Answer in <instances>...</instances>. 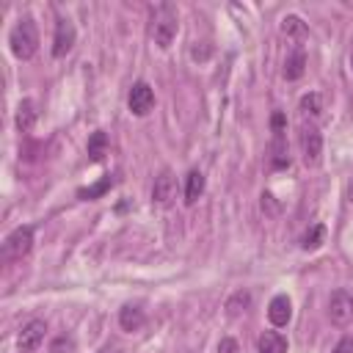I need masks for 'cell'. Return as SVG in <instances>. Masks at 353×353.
<instances>
[{
    "label": "cell",
    "instance_id": "obj_9",
    "mask_svg": "<svg viewBox=\"0 0 353 353\" xmlns=\"http://www.w3.org/2000/svg\"><path fill=\"white\" fill-rule=\"evenodd\" d=\"M74 39H77V33H74V25L66 19V17H61L58 22H55V36H52V55L55 58H63L72 47H74Z\"/></svg>",
    "mask_w": 353,
    "mask_h": 353
},
{
    "label": "cell",
    "instance_id": "obj_14",
    "mask_svg": "<svg viewBox=\"0 0 353 353\" xmlns=\"http://www.w3.org/2000/svg\"><path fill=\"white\" fill-rule=\"evenodd\" d=\"M204 185H207L204 174L199 168H193L188 174V179H185V204H196L201 199V193H204Z\"/></svg>",
    "mask_w": 353,
    "mask_h": 353
},
{
    "label": "cell",
    "instance_id": "obj_11",
    "mask_svg": "<svg viewBox=\"0 0 353 353\" xmlns=\"http://www.w3.org/2000/svg\"><path fill=\"white\" fill-rule=\"evenodd\" d=\"M298 110H301V116H303L306 121H312V124H314V121L323 116V110H325V108H323V97H320L317 91L303 94V97H301V102H298Z\"/></svg>",
    "mask_w": 353,
    "mask_h": 353
},
{
    "label": "cell",
    "instance_id": "obj_2",
    "mask_svg": "<svg viewBox=\"0 0 353 353\" xmlns=\"http://www.w3.org/2000/svg\"><path fill=\"white\" fill-rule=\"evenodd\" d=\"M8 44H11V52L19 58V61H30L39 50V30H36V22L30 17H22L11 36H8Z\"/></svg>",
    "mask_w": 353,
    "mask_h": 353
},
{
    "label": "cell",
    "instance_id": "obj_22",
    "mask_svg": "<svg viewBox=\"0 0 353 353\" xmlns=\"http://www.w3.org/2000/svg\"><path fill=\"white\" fill-rule=\"evenodd\" d=\"M105 154H108V135H105L102 130H97V132L88 138V157H91L94 163H99Z\"/></svg>",
    "mask_w": 353,
    "mask_h": 353
},
{
    "label": "cell",
    "instance_id": "obj_6",
    "mask_svg": "<svg viewBox=\"0 0 353 353\" xmlns=\"http://www.w3.org/2000/svg\"><path fill=\"white\" fill-rule=\"evenodd\" d=\"M127 108H130L132 116H146L154 108V91H152V85L143 83V80H138L130 88V94H127Z\"/></svg>",
    "mask_w": 353,
    "mask_h": 353
},
{
    "label": "cell",
    "instance_id": "obj_28",
    "mask_svg": "<svg viewBox=\"0 0 353 353\" xmlns=\"http://www.w3.org/2000/svg\"><path fill=\"white\" fill-rule=\"evenodd\" d=\"M262 210L276 212V207H273V196H270V193H262Z\"/></svg>",
    "mask_w": 353,
    "mask_h": 353
},
{
    "label": "cell",
    "instance_id": "obj_17",
    "mask_svg": "<svg viewBox=\"0 0 353 353\" xmlns=\"http://www.w3.org/2000/svg\"><path fill=\"white\" fill-rule=\"evenodd\" d=\"M270 165L276 171L287 168L290 165V149H287V141L284 135H273V146H270Z\"/></svg>",
    "mask_w": 353,
    "mask_h": 353
},
{
    "label": "cell",
    "instance_id": "obj_31",
    "mask_svg": "<svg viewBox=\"0 0 353 353\" xmlns=\"http://www.w3.org/2000/svg\"><path fill=\"white\" fill-rule=\"evenodd\" d=\"M350 69H353V41H350Z\"/></svg>",
    "mask_w": 353,
    "mask_h": 353
},
{
    "label": "cell",
    "instance_id": "obj_25",
    "mask_svg": "<svg viewBox=\"0 0 353 353\" xmlns=\"http://www.w3.org/2000/svg\"><path fill=\"white\" fill-rule=\"evenodd\" d=\"M210 52H212V47H210L207 41H201V44L196 41V44H193V50H190V58H193V61H207V58H210Z\"/></svg>",
    "mask_w": 353,
    "mask_h": 353
},
{
    "label": "cell",
    "instance_id": "obj_12",
    "mask_svg": "<svg viewBox=\"0 0 353 353\" xmlns=\"http://www.w3.org/2000/svg\"><path fill=\"white\" fill-rule=\"evenodd\" d=\"M143 323H146V314H143L141 306H132V303L121 306V312H119V325H121L124 331H130V334H132V331H141Z\"/></svg>",
    "mask_w": 353,
    "mask_h": 353
},
{
    "label": "cell",
    "instance_id": "obj_19",
    "mask_svg": "<svg viewBox=\"0 0 353 353\" xmlns=\"http://www.w3.org/2000/svg\"><path fill=\"white\" fill-rule=\"evenodd\" d=\"M248 309H251V292L248 290H237V292L229 295V301H226V314L229 317H240Z\"/></svg>",
    "mask_w": 353,
    "mask_h": 353
},
{
    "label": "cell",
    "instance_id": "obj_4",
    "mask_svg": "<svg viewBox=\"0 0 353 353\" xmlns=\"http://www.w3.org/2000/svg\"><path fill=\"white\" fill-rule=\"evenodd\" d=\"M301 154L309 168L320 165V160H323V132L312 121H303V127H301Z\"/></svg>",
    "mask_w": 353,
    "mask_h": 353
},
{
    "label": "cell",
    "instance_id": "obj_16",
    "mask_svg": "<svg viewBox=\"0 0 353 353\" xmlns=\"http://www.w3.org/2000/svg\"><path fill=\"white\" fill-rule=\"evenodd\" d=\"M36 105L30 102V99H22L19 105H17V127H19V132H30L33 127H36Z\"/></svg>",
    "mask_w": 353,
    "mask_h": 353
},
{
    "label": "cell",
    "instance_id": "obj_24",
    "mask_svg": "<svg viewBox=\"0 0 353 353\" xmlns=\"http://www.w3.org/2000/svg\"><path fill=\"white\" fill-rule=\"evenodd\" d=\"M270 130H273V135H284V132H287V116H284L281 110H276V113L270 116Z\"/></svg>",
    "mask_w": 353,
    "mask_h": 353
},
{
    "label": "cell",
    "instance_id": "obj_8",
    "mask_svg": "<svg viewBox=\"0 0 353 353\" xmlns=\"http://www.w3.org/2000/svg\"><path fill=\"white\" fill-rule=\"evenodd\" d=\"M44 334H47V323L44 320H28L17 336V345L22 353H33L39 350V345L44 342Z\"/></svg>",
    "mask_w": 353,
    "mask_h": 353
},
{
    "label": "cell",
    "instance_id": "obj_20",
    "mask_svg": "<svg viewBox=\"0 0 353 353\" xmlns=\"http://www.w3.org/2000/svg\"><path fill=\"white\" fill-rule=\"evenodd\" d=\"M323 243H325V226H323V223L309 226L306 234L301 237V248H303V251H317Z\"/></svg>",
    "mask_w": 353,
    "mask_h": 353
},
{
    "label": "cell",
    "instance_id": "obj_15",
    "mask_svg": "<svg viewBox=\"0 0 353 353\" xmlns=\"http://www.w3.org/2000/svg\"><path fill=\"white\" fill-rule=\"evenodd\" d=\"M306 72V52L303 50H292L284 61V77L287 80H301Z\"/></svg>",
    "mask_w": 353,
    "mask_h": 353
},
{
    "label": "cell",
    "instance_id": "obj_10",
    "mask_svg": "<svg viewBox=\"0 0 353 353\" xmlns=\"http://www.w3.org/2000/svg\"><path fill=\"white\" fill-rule=\"evenodd\" d=\"M268 320L276 328H284L292 320V301H290V295H273L270 298V303H268Z\"/></svg>",
    "mask_w": 353,
    "mask_h": 353
},
{
    "label": "cell",
    "instance_id": "obj_27",
    "mask_svg": "<svg viewBox=\"0 0 353 353\" xmlns=\"http://www.w3.org/2000/svg\"><path fill=\"white\" fill-rule=\"evenodd\" d=\"M331 353H353V334H347V336H342V339L336 342V347H334Z\"/></svg>",
    "mask_w": 353,
    "mask_h": 353
},
{
    "label": "cell",
    "instance_id": "obj_23",
    "mask_svg": "<svg viewBox=\"0 0 353 353\" xmlns=\"http://www.w3.org/2000/svg\"><path fill=\"white\" fill-rule=\"evenodd\" d=\"M72 350H74V339L66 336V334L55 336V339L50 342V347H47V353H72Z\"/></svg>",
    "mask_w": 353,
    "mask_h": 353
},
{
    "label": "cell",
    "instance_id": "obj_29",
    "mask_svg": "<svg viewBox=\"0 0 353 353\" xmlns=\"http://www.w3.org/2000/svg\"><path fill=\"white\" fill-rule=\"evenodd\" d=\"M99 353H119V347H116V345H105Z\"/></svg>",
    "mask_w": 353,
    "mask_h": 353
},
{
    "label": "cell",
    "instance_id": "obj_13",
    "mask_svg": "<svg viewBox=\"0 0 353 353\" xmlns=\"http://www.w3.org/2000/svg\"><path fill=\"white\" fill-rule=\"evenodd\" d=\"M256 353H287V339L279 331H265L256 339Z\"/></svg>",
    "mask_w": 353,
    "mask_h": 353
},
{
    "label": "cell",
    "instance_id": "obj_18",
    "mask_svg": "<svg viewBox=\"0 0 353 353\" xmlns=\"http://www.w3.org/2000/svg\"><path fill=\"white\" fill-rule=\"evenodd\" d=\"M116 185V176H102L99 182H94V185H88V188H80L77 190V199H83V201H94V199H99V196H105L110 188Z\"/></svg>",
    "mask_w": 353,
    "mask_h": 353
},
{
    "label": "cell",
    "instance_id": "obj_7",
    "mask_svg": "<svg viewBox=\"0 0 353 353\" xmlns=\"http://www.w3.org/2000/svg\"><path fill=\"white\" fill-rule=\"evenodd\" d=\"M176 199V176L163 168L157 176H154V185H152V201L160 204V207H171Z\"/></svg>",
    "mask_w": 353,
    "mask_h": 353
},
{
    "label": "cell",
    "instance_id": "obj_1",
    "mask_svg": "<svg viewBox=\"0 0 353 353\" xmlns=\"http://www.w3.org/2000/svg\"><path fill=\"white\" fill-rule=\"evenodd\" d=\"M176 30H179V19H176L174 6H168V3L157 6L152 11V41L160 50H168L171 41L176 39Z\"/></svg>",
    "mask_w": 353,
    "mask_h": 353
},
{
    "label": "cell",
    "instance_id": "obj_5",
    "mask_svg": "<svg viewBox=\"0 0 353 353\" xmlns=\"http://www.w3.org/2000/svg\"><path fill=\"white\" fill-rule=\"evenodd\" d=\"M328 320L334 325H347L353 320V295L347 290H336L328 298Z\"/></svg>",
    "mask_w": 353,
    "mask_h": 353
},
{
    "label": "cell",
    "instance_id": "obj_26",
    "mask_svg": "<svg viewBox=\"0 0 353 353\" xmlns=\"http://www.w3.org/2000/svg\"><path fill=\"white\" fill-rule=\"evenodd\" d=\"M218 353H240V345H237V339H232V336H223V339L218 342Z\"/></svg>",
    "mask_w": 353,
    "mask_h": 353
},
{
    "label": "cell",
    "instance_id": "obj_21",
    "mask_svg": "<svg viewBox=\"0 0 353 353\" xmlns=\"http://www.w3.org/2000/svg\"><path fill=\"white\" fill-rule=\"evenodd\" d=\"M281 33H284L287 39H303V36H306V22H303L301 17H295V14H287V17L281 19Z\"/></svg>",
    "mask_w": 353,
    "mask_h": 353
},
{
    "label": "cell",
    "instance_id": "obj_3",
    "mask_svg": "<svg viewBox=\"0 0 353 353\" xmlns=\"http://www.w3.org/2000/svg\"><path fill=\"white\" fill-rule=\"evenodd\" d=\"M33 251V226H17L6 240H3V262H17L25 259Z\"/></svg>",
    "mask_w": 353,
    "mask_h": 353
},
{
    "label": "cell",
    "instance_id": "obj_30",
    "mask_svg": "<svg viewBox=\"0 0 353 353\" xmlns=\"http://www.w3.org/2000/svg\"><path fill=\"white\" fill-rule=\"evenodd\" d=\"M347 199H350V204H353V182H350V188H347Z\"/></svg>",
    "mask_w": 353,
    "mask_h": 353
}]
</instances>
